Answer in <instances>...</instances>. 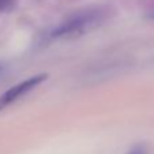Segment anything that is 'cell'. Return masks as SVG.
Wrapping results in <instances>:
<instances>
[{"mask_svg": "<svg viewBox=\"0 0 154 154\" xmlns=\"http://www.w3.org/2000/svg\"><path fill=\"white\" fill-rule=\"evenodd\" d=\"M104 12L98 11H86L75 15L60 23L52 32V37L55 38H75L85 33L96 29L104 22Z\"/></svg>", "mask_w": 154, "mask_h": 154, "instance_id": "1", "label": "cell"}, {"mask_svg": "<svg viewBox=\"0 0 154 154\" xmlns=\"http://www.w3.org/2000/svg\"><path fill=\"white\" fill-rule=\"evenodd\" d=\"M47 74H38V75L30 76V78L25 79L23 82H19L18 85L10 87L7 91H4L2 96H0V111H3L4 108H7L8 105L14 104L15 101L20 98V97L26 96L27 93L35 89L40 83H42L45 79H47Z\"/></svg>", "mask_w": 154, "mask_h": 154, "instance_id": "2", "label": "cell"}, {"mask_svg": "<svg viewBox=\"0 0 154 154\" xmlns=\"http://www.w3.org/2000/svg\"><path fill=\"white\" fill-rule=\"evenodd\" d=\"M127 154H147V149L145 145H137L131 149Z\"/></svg>", "mask_w": 154, "mask_h": 154, "instance_id": "3", "label": "cell"}, {"mask_svg": "<svg viewBox=\"0 0 154 154\" xmlns=\"http://www.w3.org/2000/svg\"><path fill=\"white\" fill-rule=\"evenodd\" d=\"M12 4V0H0V10H8Z\"/></svg>", "mask_w": 154, "mask_h": 154, "instance_id": "4", "label": "cell"}, {"mask_svg": "<svg viewBox=\"0 0 154 154\" xmlns=\"http://www.w3.org/2000/svg\"><path fill=\"white\" fill-rule=\"evenodd\" d=\"M150 17H151V18H153V19H154V12H151V15H150Z\"/></svg>", "mask_w": 154, "mask_h": 154, "instance_id": "5", "label": "cell"}, {"mask_svg": "<svg viewBox=\"0 0 154 154\" xmlns=\"http://www.w3.org/2000/svg\"><path fill=\"white\" fill-rule=\"evenodd\" d=\"M0 70H2V67H0Z\"/></svg>", "mask_w": 154, "mask_h": 154, "instance_id": "6", "label": "cell"}]
</instances>
